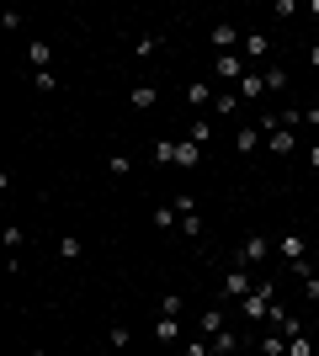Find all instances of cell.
<instances>
[{
	"label": "cell",
	"instance_id": "1",
	"mask_svg": "<svg viewBox=\"0 0 319 356\" xmlns=\"http://www.w3.org/2000/svg\"><path fill=\"white\" fill-rule=\"evenodd\" d=\"M272 309H277V282H272V277L256 282V293H250V298H240V314H245V319H272Z\"/></svg>",
	"mask_w": 319,
	"mask_h": 356
},
{
	"label": "cell",
	"instance_id": "2",
	"mask_svg": "<svg viewBox=\"0 0 319 356\" xmlns=\"http://www.w3.org/2000/svg\"><path fill=\"white\" fill-rule=\"evenodd\" d=\"M245 70H250V64H245V54H218V59H213V80H218L224 90H229V80L240 86V80H245Z\"/></svg>",
	"mask_w": 319,
	"mask_h": 356
},
{
	"label": "cell",
	"instance_id": "3",
	"mask_svg": "<svg viewBox=\"0 0 319 356\" xmlns=\"http://www.w3.org/2000/svg\"><path fill=\"white\" fill-rule=\"evenodd\" d=\"M224 293L234 298V303L256 293V277H250V266H234V271H224Z\"/></svg>",
	"mask_w": 319,
	"mask_h": 356
},
{
	"label": "cell",
	"instance_id": "4",
	"mask_svg": "<svg viewBox=\"0 0 319 356\" xmlns=\"http://www.w3.org/2000/svg\"><path fill=\"white\" fill-rule=\"evenodd\" d=\"M277 250L293 261V271H298V277H314V271H309V261H304V234H282V245H277Z\"/></svg>",
	"mask_w": 319,
	"mask_h": 356
},
{
	"label": "cell",
	"instance_id": "5",
	"mask_svg": "<svg viewBox=\"0 0 319 356\" xmlns=\"http://www.w3.org/2000/svg\"><path fill=\"white\" fill-rule=\"evenodd\" d=\"M234 96H240V102H261V96H266V74H261V70H245V80L234 86Z\"/></svg>",
	"mask_w": 319,
	"mask_h": 356
},
{
	"label": "cell",
	"instance_id": "6",
	"mask_svg": "<svg viewBox=\"0 0 319 356\" xmlns=\"http://www.w3.org/2000/svg\"><path fill=\"white\" fill-rule=\"evenodd\" d=\"M186 102L202 106V112H213V102H218V86H213V80H192V86H186Z\"/></svg>",
	"mask_w": 319,
	"mask_h": 356
},
{
	"label": "cell",
	"instance_id": "7",
	"mask_svg": "<svg viewBox=\"0 0 319 356\" xmlns=\"http://www.w3.org/2000/svg\"><path fill=\"white\" fill-rule=\"evenodd\" d=\"M240 54H245V64L266 59V54H272V43H266V32H245V38H240Z\"/></svg>",
	"mask_w": 319,
	"mask_h": 356
},
{
	"label": "cell",
	"instance_id": "8",
	"mask_svg": "<svg viewBox=\"0 0 319 356\" xmlns=\"http://www.w3.org/2000/svg\"><path fill=\"white\" fill-rule=\"evenodd\" d=\"M208 38H213V48H218V54H234V43H240V27H234V22H218Z\"/></svg>",
	"mask_w": 319,
	"mask_h": 356
},
{
	"label": "cell",
	"instance_id": "9",
	"mask_svg": "<svg viewBox=\"0 0 319 356\" xmlns=\"http://www.w3.org/2000/svg\"><path fill=\"white\" fill-rule=\"evenodd\" d=\"M261 261H266V234H250L240 245V266H261Z\"/></svg>",
	"mask_w": 319,
	"mask_h": 356
},
{
	"label": "cell",
	"instance_id": "10",
	"mask_svg": "<svg viewBox=\"0 0 319 356\" xmlns=\"http://www.w3.org/2000/svg\"><path fill=\"white\" fill-rule=\"evenodd\" d=\"M27 64H32V74H38V70H54V48H48L43 38H32V43H27Z\"/></svg>",
	"mask_w": 319,
	"mask_h": 356
},
{
	"label": "cell",
	"instance_id": "11",
	"mask_svg": "<svg viewBox=\"0 0 319 356\" xmlns=\"http://www.w3.org/2000/svg\"><path fill=\"white\" fill-rule=\"evenodd\" d=\"M261 138H266V134H261L256 122H250V128H240V134H234V154H245V160H250V154L261 149Z\"/></svg>",
	"mask_w": 319,
	"mask_h": 356
},
{
	"label": "cell",
	"instance_id": "12",
	"mask_svg": "<svg viewBox=\"0 0 319 356\" xmlns=\"http://www.w3.org/2000/svg\"><path fill=\"white\" fill-rule=\"evenodd\" d=\"M213 356H234V351H245V341H240V335H234V330H224V335H213Z\"/></svg>",
	"mask_w": 319,
	"mask_h": 356
},
{
	"label": "cell",
	"instance_id": "13",
	"mask_svg": "<svg viewBox=\"0 0 319 356\" xmlns=\"http://www.w3.org/2000/svg\"><path fill=\"white\" fill-rule=\"evenodd\" d=\"M266 149H272V154H293V149H298V134H293V128H277V134L266 138Z\"/></svg>",
	"mask_w": 319,
	"mask_h": 356
},
{
	"label": "cell",
	"instance_id": "14",
	"mask_svg": "<svg viewBox=\"0 0 319 356\" xmlns=\"http://www.w3.org/2000/svg\"><path fill=\"white\" fill-rule=\"evenodd\" d=\"M197 330H202V341H213V335H224V309H208L197 319Z\"/></svg>",
	"mask_w": 319,
	"mask_h": 356
},
{
	"label": "cell",
	"instance_id": "15",
	"mask_svg": "<svg viewBox=\"0 0 319 356\" xmlns=\"http://www.w3.org/2000/svg\"><path fill=\"white\" fill-rule=\"evenodd\" d=\"M234 112H240V96L218 86V102H213V118H234Z\"/></svg>",
	"mask_w": 319,
	"mask_h": 356
},
{
	"label": "cell",
	"instance_id": "16",
	"mask_svg": "<svg viewBox=\"0 0 319 356\" xmlns=\"http://www.w3.org/2000/svg\"><path fill=\"white\" fill-rule=\"evenodd\" d=\"M176 335H181V319H165V314H160V319H154V341H160V346H170Z\"/></svg>",
	"mask_w": 319,
	"mask_h": 356
},
{
	"label": "cell",
	"instance_id": "17",
	"mask_svg": "<svg viewBox=\"0 0 319 356\" xmlns=\"http://www.w3.org/2000/svg\"><path fill=\"white\" fill-rule=\"evenodd\" d=\"M106 176H112V181H122V176H133V160H128V154H122V149H117V154H106Z\"/></svg>",
	"mask_w": 319,
	"mask_h": 356
},
{
	"label": "cell",
	"instance_id": "18",
	"mask_svg": "<svg viewBox=\"0 0 319 356\" xmlns=\"http://www.w3.org/2000/svg\"><path fill=\"white\" fill-rule=\"evenodd\" d=\"M266 90H272V96H282V90H288V70H282V64H266Z\"/></svg>",
	"mask_w": 319,
	"mask_h": 356
},
{
	"label": "cell",
	"instance_id": "19",
	"mask_svg": "<svg viewBox=\"0 0 319 356\" xmlns=\"http://www.w3.org/2000/svg\"><path fill=\"white\" fill-rule=\"evenodd\" d=\"M176 165H181V170H197V165H202V149L192 144V138H186V144L176 149Z\"/></svg>",
	"mask_w": 319,
	"mask_h": 356
},
{
	"label": "cell",
	"instance_id": "20",
	"mask_svg": "<svg viewBox=\"0 0 319 356\" xmlns=\"http://www.w3.org/2000/svg\"><path fill=\"white\" fill-rule=\"evenodd\" d=\"M256 351H266V356H288V335H282V330H272V335H266Z\"/></svg>",
	"mask_w": 319,
	"mask_h": 356
},
{
	"label": "cell",
	"instance_id": "21",
	"mask_svg": "<svg viewBox=\"0 0 319 356\" xmlns=\"http://www.w3.org/2000/svg\"><path fill=\"white\" fill-rule=\"evenodd\" d=\"M154 223H160V229H176V223H181L176 202H160V208H154Z\"/></svg>",
	"mask_w": 319,
	"mask_h": 356
},
{
	"label": "cell",
	"instance_id": "22",
	"mask_svg": "<svg viewBox=\"0 0 319 356\" xmlns=\"http://www.w3.org/2000/svg\"><path fill=\"white\" fill-rule=\"evenodd\" d=\"M128 102H133L138 112H149V106H154V86H149V80H144V86H133V96H128Z\"/></svg>",
	"mask_w": 319,
	"mask_h": 356
},
{
	"label": "cell",
	"instance_id": "23",
	"mask_svg": "<svg viewBox=\"0 0 319 356\" xmlns=\"http://www.w3.org/2000/svg\"><path fill=\"white\" fill-rule=\"evenodd\" d=\"M59 255H64V261H80V255H85V245H80V234H64V239H59Z\"/></svg>",
	"mask_w": 319,
	"mask_h": 356
},
{
	"label": "cell",
	"instance_id": "24",
	"mask_svg": "<svg viewBox=\"0 0 319 356\" xmlns=\"http://www.w3.org/2000/svg\"><path fill=\"white\" fill-rule=\"evenodd\" d=\"M176 149H181V144H170V138H160V144H154V165H176Z\"/></svg>",
	"mask_w": 319,
	"mask_h": 356
},
{
	"label": "cell",
	"instance_id": "25",
	"mask_svg": "<svg viewBox=\"0 0 319 356\" xmlns=\"http://www.w3.org/2000/svg\"><path fill=\"white\" fill-rule=\"evenodd\" d=\"M208 138H213V118H197V122H192V144H208Z\"/></svg>",
	"mask_w": 319,
	"mask_h": 356
},
{
	"label": "cell",
	"instance_id": "26",
	"mask_svg": "<svg viewBox=\"0 0 319 356\" xmlns=\"http://www.w3.org/2000/svg\"><path fill=\"white\" fill-rule=\"evenodd\" d=\"M160 314H165V319H181V293H165V298H160Z\"/></svg>",
	"mask_w": 319,
	"mask_h": 356
},
{
	"label": "cell",
	"instance_id": "27",
	"mask_svg": "<svg viewBox=\"0 0 319 356\" xmlns=\"http://www.w3.org/2000/svg\"><path fill=\"white\" fill-rule=\"evenodd\" d=\"M32 86H38V90H59V74H54V70H38V74H32Z\"/></svg>",
	"mask_w": 319,
	"mask_h": 356
},
{
	"label": "cell",
	"instance_id": "28",
	"mask_svg": "<svg viewBox=\"0 0 319 356\" xmlns=\"http://www.w3.org/2000/svg\"><path fill=\"white\" fill-rule=\"evenodd\" d=\"M181 234H186V239L202 234V213H186V218H181Z\"/></svg>",
	"mask_w": 319,
	"mask_h": 356
},
{
	"label": "cell",
	"instance_id": "29",
	"mask_svg": "<svg viewBox=\"0 0 319 356\" xmlns=\"http://www.w3.org/2000/svg\"><path fill=\"white\" fill-rule=\"evenodd\" d=\"M160 43H165L160 32H149V38H138V59H149V54H154V48H160Z\"/></svg>",
	"mask_w": 319,
	"mask_h": 356
},
{
	"label": "cell",
	"instance_id": "30",
	"mask_svg": "<svg viewBox=\"0 0 319 356\" xmlns=\"http://www.w3.org/2000/svg\"><path fill=\"white\" fill-rule=\"evenodd\" d=\"M128 341H133V330H128V325H112V351H122Z\"/></svg>",
	"mask_w": 319,
	"mask_h": 356
},
{
	"label": "cell",
	"instance_id": "31",
	"mask_svg": "<svg viewBox=\"0 0 319 356\" xmlns=\"http://www.w3.org/2000/svg\"><path fill=\"white\" fill-rule=\"evenodd\" d=\"M176 213H181V218H186V213H197V197L181 192V197H176Z\"/></svg>",
	"mask_w": 319,
	"mask_h": 356
},
{
	"label": "cell",
	"instance_id": "32",
	"mask_svg": "<svg viewBox=\"0 0 319 356\" xmlns=\"http://www.w3.org/2000/svg\"><path fill=\"white\" fill-rule=\"evenodd\" d=\"M288 356H309V335H293V341H288Z\"/></svg>",
	"mask_w": 319,
	"mask_h": 356
},
{
	"label": "cell",
	"instance_id": "33",
	"mask_svg": "<svg viewBox=\"0 0 319 356\" xmlns=\"http://www.w3.org/2000/svg\"><path fill=\"white\" fill-rule=\"evenodd\" d=\"M304 128H314V134H319V106H309V112H304Z\"/></svg>",
	"mask_w": 319,
	"mask_h": 356
},
{
	"label": "cell",
	"instance_id": "34",
	"mask_svg": "<svg viewBox=\"0 0 319 356\" xmlns=\"http://www.w3.org/2000/svg\"><path fill=\"white\" fill-rule=\"evenodd\" d=\"M309 70L319 74V43H309Z\"/></svg>",
	"mask_w": 319,
	"mask_h": 356
},
{
	"label": "cell",
	"instance_id": "35",
	"mask_svg": "<svg viewBox=\"0 0 319 356\" xmlns=\"http://www.w3.org/2000/svg\"><path fill=\"white\" fill-rule=\"evenodd\" d=\"M304 287H309V298H319V271H314V277H304Z\"/></svg>",
	"mask_w": 319,
	"mask_h": 356
},
{
	"label": "cell",
	"instance_id": "36",
	"mask_svg": "<svg viewBox=\"0 0 319 356\" xmlns=\"http://www.w3.org/2000/svg\"><path fill=\"white\" fill-rule=\"evenodd\" d=\"M309 165H314V170H319V138H314V144H309Z\"/></svg>",
	"mask_w": 319,
	"mask_h": 356
},
{
	"label": "cell",
	"instance_id": "37",
	"mask_svg": "<svg viewBox=\"0 0 319 356\" xmlns=\"http://www.w3.org/2000/svg\"><path fill=\"white\" fill-rule=\"evenodd\" d=\"M309 16H319V0H309Z\"/></svg>",
	"mask_w": 319,
	"mask_h": 356
},
{
	"label": "cell",
	"instance_id": "38",
	"mask_svg": "<svg viewBox=\"0 0 319 356\" xmlns=\"http://www.w3.org/2000/svg\"><path fill=\"white\" fill-rule=\"evenodd\" d=\"M250 356H266V351H250Z\"/></svg>",
	"mask_w": 319,
	"mask_h": 356
},
{
	"label": "cell",
	"instance_id": "39",
	"mask_svg": "<svg viewBox=\"0 0 319 356\" xmlns=\"http://www.w3.org/2000/svg\"><path fill=\"white\" fill-rule=\"evenodd\" d=\"M314 90H319V80H314Z\"/></svg>",
	"mask_w": 319,
	"mask_h": 356
},
{
	"label": "cell",
	"instance_id": "40",
	"mask_svg": "<svg viewBox=\"0 0 319 356\" xmlns=\"http://www.w3.org/2000/svg\"><path fill=\"white\" fill-rule=\"evenodd\" d=\"M186 356H192V351H186Z\"/></svg>",
	"mask_w": 319,
	"mask_h": 356
}]
</instances>
